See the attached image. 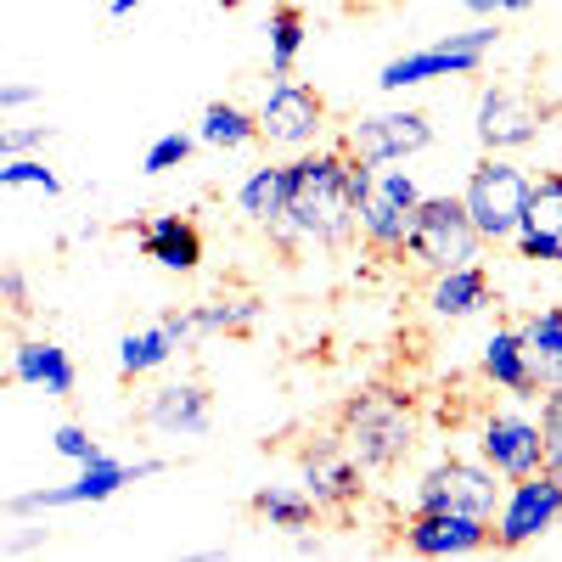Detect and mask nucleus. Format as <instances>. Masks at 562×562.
I'll return each instance as SVG.
<instances>
[{
    "instance_id": "f257e3e1",
    "label": "nucleus",
    "mask_w": 562,
    "mask_h": 562,
    "mask_svg": "<svg viewBox=\"0 0 562 562\" xmlns=\"http://www.w3.org/2000/svg\"><path fill=\"white\" fill-rule=\"evenodd\" d=\"M270 237L281 248H338L355 237V186L344 147H304L288 164V203Z\"/></svg>"
},
{
    "instance_id": "f03ea898",
    "label": "nucleus",
    "mask_w": 562,
    "mask_h": 562,
    "mask_svg": "<svg viewBox=\"0 0 562 562\" xmlns=\"http://www.w3.org/2000/svg\"><path fill=\"white\" fill-rule=\"evenodd\" d=\"M416 411L405 394H355L338 411V439L366 473H394L416 450Z\"/></svg>"
},
{
    "instance_id": "7ed1b4c3",
    "label": "nucleus",
    "mask_w": 562,
    "mask_h": 562,
    "mask_svg": "<svg viewBox=\"0 0 562 562\" xmlns=\"http://www.w3.org/2000/svg\"><path fill=\"white\" fill-rule=\"evenodd\" d=\"M400 259H411L416 270H450V265H473L484 259V237L473 231V220H467L461 198H428L422 192L416 214H411V231H405V248Z\"/></svg>"
},
{
    "instance_id": "20e7f679",
    "label": "nucleus",
    "mask_w": 562,
    "mask_h": 562,
    "mask_svg": "<svg viewBox=\"0 0 562 562\" xmlns=\"http://www.w3.org/2000/svg\"><path fill=\"white\" fill-rule=\"evenodd\" d=\"M529 186L535 180L506 153H484L473 164V175H467V186H461V209H467V220H473V231L484 237V248L512 243V231H518V220H524V203H529Z\"/></svg>"
},
{
    "instance_id": "39448f33",
    "label": "nucleus",
    "mask_w": 562,
    "mask_h": 562,
    "mask_svg": "<svg viewBox=\"0 0 562 562\" xmlns=\"http://www.w3.org/2000/svg\"><path fill=\"white\" fill-rule=\"evenodd\" d=\"M501 45V29L495 23H479L467 34H445L434 45H422V52H405L394 63H383L378 85L383 90H416V85H434V79H467L490 63V52Z\"/></svg>"
},
{
    "instance_id": "423d86ee",
    "label": "nucleus",
    "mask_w": 562,
    "mask_h": 562,
    "mask_svg": "<svg viewBox=\"0 0 562 562\" xmlns=\"http://www.w3.org/2000/svg\"><path fill=\"white\" fill-rule=\"evenodd\" d=\"M562 524V473L540 467L529 479H512L501 490V506L490 518V546L495 551H524L535 540H546Z\"/></svg>"
},
{
    "instance_id": "0eeeda50",
    "label": "nucleus",
    "mask_w": 562,
    "mask_h": 562,
    "mask_svg": "<svg viewBox=\"0 0 562 562\" xmlns=\"http://www.w3.org/2000/svg\"><path fill=\"white\" fill-rule=\"evenodd\" d=\"M153 473H164V461H113V456H102V461L79 467L74 484L7 495V501H0V512H7V518H40V512H63V506H102L124 484H140V479H153Z\"/></svg>"
},
{
    "instance_id": "6e6552de",
    "label": "nucleus",
    "mask_w": 562,
    "mask_h": 562,
    "mask_svg": "<svg viewBox=\"0 0 562 562\" xmlns=\"http://www.w3.org/2000/svg\"><path fill=\"white\" fill-rule=\"evenodd\" d=\"M416 203H422L416 175L400 169V164H383V169H371V186H366L360 203H355V231H360V237L378 248V254H400Z\"/></svg>"
},
{
    "instance_id": "1a4fd4ad",
    "label": "nucleus",
    "mask_w": 562,
    "mask_h": 562,
    "mask_svg": "<svg viewBox=\"0 0 562 562\" xmlns=\"http://www.w3.org/2000/svg\"><path fill=\"white\" fill-rule=\"evenodd\" d=\"M506 479H495L484 461L445 456L416 479V512H467V518H495Z\"/></svg>"
},
{
    "instance_id": "9d476101",
    "label": "nucleus",
    "mask_w": 562,
    "mask_h": 562,
    "mask_svg": "<svg viewBox=\"0 0 562 562\" xmlns=\"http://www.w3.org/2000/svg\"><path fill=\"white\" fill-rule=\"evenodd\" d=\"M259 135L270 140V147H288V153H304L321 140L326 130V102H321V90L304 85V79H276L265 90V102H259Z\"/></svg>"
},
{
    "instance_id": "9b49d317",
    "label": "nucleus",
    "mask_w": 562,
    "mask_h": 562,
    "mask_svg": "<svg viewBox=\"0 0 562 562\" xmlns=\"http://www.w3.org/2000/svg\"><path fill=\"white\" fill-rule=\"evenodd\" d=\"M546 108L529 97V90H512V85H484L479 90V108H473V135L484 153H524L540 140Z\"/></svg>"
},
{
    "instance_id": "f8f14e48",
    "label": "nucleus",
    "mask_w": 562,
    "mask_h": 562,
    "mask_svg": "<svg viewBox=\"0 0 562 562\" xmlns=\"http://www.w3.org/2000/svg\"><path fill=\"white\" fill-rule=\"evenodd\" d=\"M434 147V124L422 108H383V113H366L355 119L349 140H344V153L366 158V164H405L416 153H428Z\"/></svg>"
},
{
    "instance_id": "ddd939ff",
    "label": "nucleus",
    "mask_w": 562,
    "mask_h": 562,
    "mask_svg": "<svg viewBox=\"0 0 562 562\" xmlns=\"http://www.w3.org/2000/svg\"><path fill=\"white\" fill-rule=\"evenodd\" d=\"M479 461L490 467L495 479H529L546 467L540 456V422L524 416V411H490L479 422Z\"/></svg>"
},
{
    "instance_id": "4468645a",
    "label": "nucleus",
    "mask_w": 562,
    "mask_h": 562,
    "mask_svg": "<svg viewBox=\"0 0 562 562\" xmlns=\"http://www.w3.org/2000/svg\"><path fill=\"white\" fill-rule=\"evenodd\" d=\"M321 512H349L366 495V467L344 450V439H315L304 450V484H299Z\"/></svg>"
},
{
    "instance_id": "2eb2a0df",
    "label": "nucleus",
    "mask_w": 562,
    "mask_h": 562,
    "mask_svg": "<svg viewBox=\"0 0 562 562\" xmlns=\"http://www.w3.org/2000/svg\"><path fill=\"white\" fill-rule=\"evenodd\" d=\"M512 248L529 265H562V169H551L529 186V203H524L518 231H512Z\"/></svg>"
},
{
    "instance_id": "dca6fc26",
    "label": "nucleus",
    "mask_w": 562,
    "mask_h": 562,
    "mask_svg": "<svg viewBox=\"0 0 562 562\" xmlns=\"http://www.w3.org/2000/svg\"><path fill=\"white\" fill-rule=\"evenodd\" d=\"M405 551L411 557H473V551H490V518H467V512H411Z\"/></svg>"
},
{
    "instance_id": "f3484780",
    "label": "nucleus",
    "mask_w": 562,
    "mask_h": 562,
    "mask_svg": "<svg viewBox=\"0 0 562 562\" xmlns=\"http://www.w3.org/2000/svg\"><path fill=\"white\" fill-rule=\"evenodd\" d=\"M140 422H147L153 434H164V439H198V434H209V422H214V400H209L203 383H164V389L147 394Z\"/></svg>"
},
{
    "instance_id": "a211bd4d",
    "label": "nucleus",
    "mask_w": 562,
    "mask_h": 562,
    "mask_svg": "<svg viewBox=\"0 0 562 562\" xmlns=\"http://www.w3.org/2000/svg\"><path fill=\"white\" fill-rule=\"evenodd\" d=\"M259 315H265V304L254 293H231V299H214V304H198V310H175V315H164V326H169V338L186 349V344L220 338V333H254Z\"/></svg>"
},
{
    "instance_id": "6ab92c4d",
    "label": "nucleus",
    "mask_w": 562,
    "mask_h": 562,
    "mask_svg": "<svg viewBox=\"0 0 562 562\" xmlns=\"http://www.w3.org/2000/svg\"><path fill=\"white\" fill-rule=\"evenodd\" d=\"M495 304V281L484 270V259L473 265H450V270H434L428 276V310L439 321H473Z\"/></svg>"
},
{
    "instance_id": "aec40b11",
    "label": "nucleus",
    "mask_w": 562,
    "mask_h": 562,
    "mask_svg": "<svg viewBox=\"0 0 562 562\" xmlns=\"http://www.w3.org/2000/svg\"><path fill=\"white\" fill-rule=\"evenodd\" d=\"M140 259H153L169 276H192L203 265V231L186 214H153L140 225Z\"/></svg>"
},
{
    "instance_id": "412c9836",
    "label": "nucleus",
    "mask_w": 562,
    "mask_h": 562,
    "mask_svg": "<svg viewBox=\"0 0 562 562\" xmlns=\"http://www.w3.org/2000/svg\"><path fill=\"white\" fill-rule=\"evenodd\" d=\"M12 383L45 389L52 400H68V394L79 389V366H74V355H68L63 344H52V338H23V344L12 349Z\"/></svg>"
},
{
    "instance_id": "4be33fe9",
    "label": "nucleus",
    "mask_w": 562,
    "mask_h": 562,
    "mask_svg": "<svg viewBox=\"0 0 562 562\" xmlns=\"http://www.w3.org/2000/svg\"><path fill=\"white\" fill-rule=\"evenodd\" d=\"M479 371H484V383H490L495 394H512V400H535V394H540L535 366H529L524 338H518V326H495V333L484 338Z\"/></svg>"
},
{
    "instance_id": "5701e85b",
    "label": "nucleus",
    "mask_w": 562,
    "mask_h": 562,
    "mask_svg": "<svg viewBox=\"0 0 562 562\" xmlns=\"http://www.w3.org/2000/svg\"><path fill=\"white\" fill-rule=\"evenodd\" d=\"M518 338H524V355L535 366V383L540 389H557L562 383V304H546L535 315L518 321Z\"/></svg>"
},
{
    "instance_id": "b1692460",
    "label": "nucleus",
    "mask_w": 562,
    "mask_h": 562,
    "mask_svg": "<svg viewBox=\"0 0 562 562\" xmlns=\"http://www.w3.org/2000/svg\"><path fill=\"white\" fill-rule=\"evenodd\" d=\"M198 140L214 147V153H243V147L259 140V119L248 108H237V102H209L203 119H198Z\"/></svg>"
},
{
    "instance_id": "393cba45",
    "label": "nucleus",
    "mask_w": 562,
    "mask_h": 562,
    "mask_svg": "<svg viewBox=\"0 0 562 562\" xmlns=\"http://www.w3.org/2000/svg\"><path fill=\"white\" fill-rule=\"evenodd\" d=\"M281 203H288V164H265L237 186V209L248 214V225L270 231L281 220Z\"/></svg>"
},
{
    "instance_id": "a878e982",
    "label": "nucleus",
    "mask_w": 562,
    "mask_h": 562,
    "mask_svg": "<svg viewBox=\"0 0 562 562\" xmlns=\"http://www.w3.org/2000/svg\"><path fill=\"white\" fill-rule=\"evenodd\" d=\"M175 355H180V344L169 338L164 321H158V326H140V333H124V338H119V378L135 383V378H147V371L169 366Z\"/></svg>"
},
{
    "instance_id": "bb28decb",
    "label": "nucleus",
    "mask_w": 562,
    "mask_h": 562,
    "mask_svg": "<svg viewBox=\"0 0 562 562\" xmlns=\"http://www.w3.org/2000/svg\"><path fill=\"white\" fill-rule=\"evenodd\" d=\"M254 518H265V524H270V529H281V535H304V529H315L321 506H315L304 490L270 484V490H254Z\"/></svg>"
},
{
    "instance_id": "cd10ccee",
    "label": "nucleus",
    "mask_w": 562,
    "mask_h": 562,
    "mask_svg": "<svg viewBox=\"0 0 562 562\" xmlns=\"http://www.w3.org/2000/svg\"><path fill=\"white\" fill-rule=\"evenodd\" d=\"M265 34H270V74H276V79H288V74L299 68L304 34H310V29H304V12H299V7H276Z\"/></svg>"
},
{
    "instance_id": "c85d7f7f",
    "label": "nucleus",
    "mask_w": 562,
    "mask_h": 562,
    "mask_svg": "<svg viewBox=\"0 0 562 562\" xmlns=\"http://www.w3.org/2000/svg\"><path fill=\"white\" fill-rule=\"evenodd\" d=\"M0 192H45V198H57L63 180H57V169H45V158L23 153V158H0Z\"/></svg>"
},
{
    "instance_id": "c756f323",
    "label": "nucleus",
    "mask_w": 562,
    "mask_h": 562,
    "mask_svg": "<svg viewBox=\"0 0 562 562\" xmlns=\"http://www.w3.org/2000/svg\"><path fill=\"white\" fill-rule=\"evenodd\" d=\"M540 456L551 473H562V383L557 389H540Z\"/></svg>"
},
{
    "instance_id": "7c9ffc66",
    "label": "nucleus",
    "mask_w": 562,
    "mask_h": 562,
    "mask_svg": "<svg viewBox=\"0 0 562 562\" xmlns=\"http://www.w3.org/2000/svg\"><path fill=\"white\" fill-rule=\"evenodd\" d=\"M192 147H198V135H186V130L158 135L153 147H147V158H140V175H169V169H180L186 158H192Z\"/></svg>"
},
{
    "instance_id": "2f4dec72",
    "label": "nucleus",
    "mask_w": 562,
    "mask_h": 562,
    "mask_svg": "<svg viewBox=\"0 0 562 562\" xmlns=\"http://www.w3.org/2000/svg\"><path fill=\"white\" fill-rule=\"evenodd\" d=\"M52 445H57V456H68L74 467H90V461L108 456L97 439H90V428H79V422H63V428L52 434Z\"/></svg>"
},
{
    "instance_id": "473e14b6",
    "label": "nucleus",
    "mask_w": 562,
    "mask_h": 562,
    "mask_svg": "<svg viewBox=\"0 0 562 562\" xmlns=\"http://www.w3.org/2000/svg\"><path fill=\"white\" fill-rule=\"evenodd\" d=\"M57 130L52 124H0V158H23V153H40Z\"/></svg>"
},
{
    "instance_id": "72a5a7b5",
    "label": "nucleus",
    "mask_w": 562,
    "mask_h": 562,
    "mask_svg": "<svg viewBox=\"0 0 562 562\" xmlns=\"http://www.w3.org/2000/svg\"><path fill=\"white\" fill-rule=\"evenodd\" d=\"M0 304H7V310H29V281L12 265H0Z\"/></svg>"
},
{
    "instance_id": "f704fd0d",
    "label": "nucleus",
    "mask_w": 562,
    "mask_h": 562,
    "mask_svg": "<svg viewBox=\"0 0 562 562\" xmlns=\"http://www.w3.org/2000/svg\"><path fill=\"white\" fill-rule=\"evenodd\" d=\"M467 12H479V18H506V12H529L535 0H461Z\"/></svg>"
},
{
    "instance_id": "c9c22d12",
    "label": "nucleus",
    "mask_w": 562,
    "mask_h": 562,
    "mask_svg": "<svg viewBox=\"0 0 562 562\" xmlns=\"http://www.w3.org/2000/svg\"><path fill=\"white\" fill-rule=\"evenodd\" d=\"M34 97H40L34 85H23V79H7V85H0V113H12V108H29Z\"/></svg>"
},
{
    "instance_id": "e433bc0d",
    "label": "nucleus",
    "mask_w": 562,
    "mask_h": 562,
    "mask_svg": "<svg viewBox=\"0 0 562 562\" xmlns=\"http://www.w3.org/2000/svg\"><path fill=\"white\" fill-rule=\"evenodd\" d=\"M135 7H147V0H108V12H113V18H130Z\"/></svg>"
},
{
    "instance_id": "4c0bfd02",
    "label": "nucleus",
    "mask_w": 562,
    "mask_h": 562,
    "mask_svg": "<svg viewBox=\"0 0 562 562\" xmlns=\"http://www.w3.org/2000/svg\"><path fill=\"white\" fill-rule=\"evenodd\" d=\"M45 546V535H23V540H12V551H40Z\"/></svg>"
},
{
    "instance_id": "58836bf2",
    "label": "nucleus",
    "mask_w": 562,
    "mask_h": 562,
    "mask_svg": "<svg viewBox=\"0 0 562 562\" xmlns=\"http://www.w3.org/2000/svg\"><path fill=\"white\" fill-rule=\"evenodd\" d=\"M214 7H225V12H237V7H248V0H214Z\"/></svg>"
},
{
    "instance_id": "ea45409f",
    "label": "nucleus",
    "mask_w": 562,
    "mask_h": 562,
    "mask_svg": "<svg viewBox=\"0 0 562 562\" xmlns=\"http://www.w3.org/2000/svg\"><path fill=\"white\" fill-rule=\"evenodd\" d=\"M326 7H349V0H326Z\"/></svg>"
}]
</instances>
